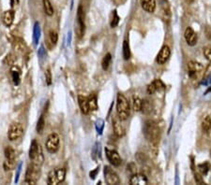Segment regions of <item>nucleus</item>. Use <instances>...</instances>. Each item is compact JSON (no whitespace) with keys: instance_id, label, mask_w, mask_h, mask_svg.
<instances>
[{"instance_id":"nucleus-42","label":"nucleus","mask_w":211,"mask_h":185,"mask_svg":"<svg viewBox=\"0 0 211 185\" xmlns=\"http://www.w3.org/2000/svg\"><path fill=\"white\" fill-rule=\"evenodd\" d=\"M98 172H99V167H97V168H96L95 170H93V171H91V172L89 173V176H90V178H91L92 179H94V178H96V176H97Z\"/></svg>"},{"instance_id":"nucleus-38","label":"nucleus","mask_w":211,"mask_h":185,"mask_svg":"<svg viewBox=\"0 0 211 185\" xmlns=\"http://www.w3.org/2000/svg\"><path fill=\"white\" fill-rule=\"evenodd\" d=\"M204 54L205 56V58L211 62V47H207L204 50Z\"/></svg>"},{"instance_id":"nucleus-35","label":"nucleus","mask_w":211,"mask_h":185,"mask_svg":"<svg viewBox=\"0 0 211 185\" xmlns=\"http://www.w3.org/2000/svg\"><path fill=\"white\" fill-rule=\"evenodd\" d=\"M113 15H114V17H113V19H112V21H111V27L114 28V27H116V26L118 24L120 18L118 17V15H117V11H114Z\"/></svg>"},{"instance_id":"nucleus-29","label":"nucleus","mask_w":211,"mask_h":185,"mask_svg":"<svg viewBox=\"0 0 211 185\" xmlns=\"http://www.w3.org/2000/svg\"><path fill=\"white\" fill-rule=\"evenodd\" d=\"M123 57L125 60H129L131 57V49H130L129 42L127 40L123 42Z\"/></svg>"},{"instance_id":"nucleus-24","label":"nucleus","mask_w":211,"mask_h":185,"mask_svg":"<svg viewBox=\"0 0 211 185\" xmlns=\"http://www.w3.org/2000/svg\"><path fill=\"white\" fill-rule=\"evenodd\" d=\"M202 128L203 130L207 133L211 130V118L209 116H205L204 119H203V121H202Z\"/></svg>"},{"instance_id":"nucleus-16","label":"nucleus","mask_w":211,"mask_h":185,"mask_svg":"<svg viewBox=\"0 0 211 185\" xmlns=\"http://www.w3.org/2000/svg\"><path fill=\"white\" fill-rule=\"evenodd\" d=\"M78 104L81 108V111L84 114H88L90 109H89V105H88V98L84 96V95H79L78 96Z\"/></svg>"},{"instance_id":"nucleus-20","label":"nucleus","mask_w":211,"mask_h":185,"mask_svg":"<svg viewBox=\"0 0 211 185\" xmlns=\"http://www.w3.org/2000/svg\"><path fill=\"white\" fill-rule=\"evenodd\" d=\"M11 77H12V81H13L14 84L15 85L20 84V81H21V70H20V68H17V67H13V68H11Z\"/></svg>"},{"instance_id":"nucleus-10","label":"nucleus","mask_w":211,"mask_h":185,"mask_svg":"<svg viewBox=\"0 0 211 185\" xmlns=\"http://www.w3.org/2000/svg\"><path fill=\"white\" fill-rule=\"evenodd\" d=\"M105 153H106V157L108 161L115 166H118L121 164V157L118 154V152L116 150L106 148L105 149Z\"/></svg>"},{"instance_id":"nucleus-17","label":"nucleus","mask_w":211,"mask_h":185,"mask_svg":"<svg viewBox=\"0 0 211 185\" xmlns=\"http://www.w3.org/2000/svg\"><path fill=\"white\" fill-rule=\"evenodd\" d=\"M141 6L147 12H154L156 10V0H141Z\"/></svg>"},{"instance_id":"nucleus-44","label":"nucleus","mask_w":211,"mask_h":185,"mask_svg":"<svg viewBox=\"0 0 211 185\" xmlns=\"http://www.w3.org/2000/svg\"><path fill=\"white\" fill-rule=\"evenodd\" d=\"M203 84H204V85L211 84V77H209L208 80H206V81H203Z\"/></svg>"},{"instance_id":"nucleus-4","label":"nucleus","mask_w":211,"mask_h":185,"mask_svg":"<svg viewBox=\"0 0 211 185\" xmlns=\"http://www.w3.org/2000/svg\"><path fill=\"white\" fill-rule=\"evenodd\" d=\"M66 177V170L64 168H57L52 170L48 174L47 182L51 185H57L60 182L64 181Z\"/></svg>"},{"instance_id":"nucleus-23","label":"nucleus","mask_w":211,"mask_h":185,"mask_svg":"<svg viewBox=\"0 0 211 185\" xmlns=\"http://www.w3.org/2000/svg\"><path fill=\"white\" fill-rule=\"evenodd\" d=\"M42 2H43V8H44L45 13L48 16L54 15V8H53V5L50 0H42Z\"/></svg>"},{"instance_id":"nucleus-39","label":"nucleus","mask_w":211,"mask_h":185,"mask_svg":"<svg viewBox=\"0 0 211 185\" xmlns=\"http://www.w3.org/2000/svg\"><path fill=\"white\" fill-rule=\"evenodd\" d=\"M194 178H195V180H196V182H198V183H200V184H204V180H203V178L201 177V175L199 174V173H195L194 174Z\"/></svg>"},{"instance_id":"nucleus-36","label":"nucleus","mask_w":211,"mask_h":185,"mask_svg":"<svg viewBox=\"0 0 211 185\" xmlns=\"http://www.w3.org/2000/svg\"><path fill=\"white\" fill-rule=\"evenodd\" d=\"M45 79H46V83L48 85H51L52 84V74H51L50 69H47L45 71Z\"/></svg>"},{"instance_id":"nucleus-34","label":"nucleus","mask_w":211,"mask_h":185,"mask_svg":"<svg viewBox=\"0 0 211 185\" xmlns=\"http://www.w3.org/2000/svg\"><path fill=\"white\" fill-rule=\"evenodd\" d=\"M96 129H97V132L101 135L102 134V131H103V127H104V121L102 119H99L97 121H96Z\"/></svg>"},{"instance_id":"nucleus-13","label":"nucleus","mask_w":211,"mask_h":185,"mask_svg":"<svg viewBox=\"0 0 211 185\" xmlns=\"http://www.w3.org/2000/svg\"><path fill=\"white\" fill-rule=\"evenodd\" d=\"M113 128H114V132L117 137L122 138L125 135V128L122 126L121 120L118 116H117V118H115L113 120Z\"/></svg>"},{"instance_id":"nucleus-40","label":"nucleus","mask_w":211,"mask_h":185,"mask_svg":"<svg viewBox=\"0 0 211 185\" xmlns=\"http://www.w3.org/2000/svg\"><path fill=\"white\" fill-rule=\"evenodd\" d=\"M38 54H39V57H43V56L46 54V51H45V50H44V47H43V46H40V48H39V51H38Z\"/></svg>"},{"instance_id":"nucleus-18","label":"nucleus","mask_w":211,"mask_h":185,"mask_svg":"<svg viewBox=\"0 0 211 185\" xmlns=\"http://www.w3.org/2000/svg\"><path fill=\"white\" fill-rule=\"evenodd\" d=\"M203 69V66L195 61H190L188 63V70L190 76H192L193 74H196L197 72H200Z\"/></svg>"},{"instance_id":"nucleus-1","label":"nucleus","mask_w":211,"mask_h":185,"mask_svg":"<svg viewBox=\"0 0 211 185\" xmlns=\"http://www.w3.org/2000/svg\"><path fill=\"white\" fill-rule=\"evenodd\" d=\"M144 134L146 139L153 145H157L160 141V129L153 121H147L144 126Z\"/></svg>"},{"instance_id":"nucleus-33","label":"nucleus","mask_w":211,"mask_h":185,"mask_svg":"<svg viewBox=\"0 0 211 185\" xmlns=\"http://www.w3.org/2000/svg\"><path fill=\"white\" fill-rule=\"evenodd\" d=\"M142 110L144 113H149L152 110V107H151V103L148 100H144L143 104H142Z\"/></svg>"},{"instance_id":"nucleus-25","label":"nucleus","mask_w":211,"mask_h":185,"mask_svg":"<svg viewBox=\"0 0 211 185\" xmlns=\"http://www.w3.org/2000/svg\"><path fill=\"white\" fill-rule=\"evenodd\" d=\"M13 47L15 49V51H17L18 52H24L25 45V41H23L22 39L16 38L15 41L13 42Z\"/></svg>"},{"instance_id":"nucleus-15","label":"nucleus","mask_w":211,"mask_h":185,"mask_svg":"<svg viewBox=\"0 0 211 185\" xmlns=\"http://www.w3.org/2000/svg\"><path fill=\"white\" fill-rule=\"evenodd\" d=\"M131 185H145L147 184V178L143 174H134L130 179Z\"/></svg>"},{"instance_id":"nucleus-41","label":"nucleus","mask_w":211,"mask_h":185,"mask_svg":"<svg viewBox=\"0 0 211 185\" xmlns=\"http://www.w3.org/2000/svg\"><path fill=\"white\" fill-rule=\"evenodd\" d=\"M21 169H22V164L19 165L18 168H17V174H16V178H15V183L18 182V179H19V176H20V173H21Z\"/></svg>"},{"instance_id":"nucleus-2","label":"nucleus","mask_w":211,"mask_h":185,"mask_svg":"<svg viewBox=\"0 0 211 185\" xmlns=\"http://www.w3.org/2000/svg\"><path fill=\"white\" fill-rule=\"evenodd\" d=\"M117 115L121 121H126L130 116V112H131L130 103H129L128 99L125 97V95L122 94L117 95Z\"/></svg>"},{"instance_id":"nucleus-12","label":"nucleus","mask_w":211,"mask_h":185,"mask_svg":"<svg viewBox=\"0 0 211 185\" xmlns=\"http://www.w3.org/2000/svg\"><path fill=\"white\" fill-rule=\"evenodd\" d=\"M184 37L186 39V42L190 46H194L197 43V36L194 30L191 27H187L184 33Z\"/></svg>"},{"instance_id":"nucleus-37","label":"nucleus","mask_w":211,"mask_h":185,"mask_svg":"<svg viewBox=\"0 0 211 185\" xmlns=\"http://www.w3.org/2000/svg\"><path fill=\"white\" fill-rule=\"evenodd\" d=\"M198 167H199L200 171H201L202 173H204V174H206L207 171H208V169H209V165H208V164H206V163H205V164H203V165H199Z\"/></svg>"},{"instance_id":"nucleus-3","label":"nucleus","mask_w":211,"mask_h":185,"mask_svg":"<svg viewBox=\"0 0 211 185\" xmlns=\"http://www.w3.org/2000/svg\"><path fill=\"white\" fill-rule=\"evenodd\" d=\"M29 158H30V160L33 161V164L38 166H41V165L43 164V161H44L42 149H41L40 145L35 139L31 142V145H30Z\"/></svg>"},{"instance_id":"nucleus-30","label":"nucleus","mask_w":211,"mask_h":185,"mask_svg":"<svg viewBox=\"0 0 211 185\" xmlns=\"http://www.w3.org/2000/svg\"><path fill=\"white\" fill-rule=\"evenodd\" d=\"M44 127H45V121H44V117L41 115L38 121V123H37V127H36V130L39 134H42L43 130H44Z\"/></svg>"},{"instance_id":"nucleus-22","label":"nucleus","mask_w":211,"mask_h":185,"mask_svg":"<svg viewBox=\"0 0 211 185\" xmlns=\"http://www.w3.org/2000/svg\"><path fill=\"white\" fill-rule=\"evenodd\" d=\"M111 61H112V55L111 53H106L104 55L103 59H102V62H101V67H102V69L103 70H107L111 65Z\"/></svg>"},{"instance_id":"nucleus-6","label":"nucleus","mask_w":211,"mask_h":185,"mask_svg":"<svg viewBox=\"0 0 211 185\" xmlns=\"http://www.w3.org/2000/svg\"><path fill=\"white\" fill-rule=\"evenodd\" d=\"M59 136L57 133H52L48 136L47 140L45 142V146L50 153H56L59 150Z\"/></svg>"},{"instance_id":"nucleus-9","label":"nucleus","mask_w":211,"mask_h":185,"mask_svg":"<svg viewBox=\"0 0 211 185\" xmlns=\"http://www.w3.org/2000/svg\"><path fill=\"white\" fill-rule=\"evenodd\" d=\"M104 178H105V181L109 185H117V184H119L120 182L118 175L109 166L104 167Z\"/></svg>"},{"instance_id":"nucleus-5","label":"nucleus","mask_w":211,"mask_h":185,"mask_svg":"<svg viewBox=\"0 0 211 185\" xmlns=\"http://www.w3.org/2000/svg\"><path fill=\"white\" fill-rule=\"evenodd\" d=\"M39 167L34 164H32V165L28 166L26 173H25V179L24 181L25 184H32L35 185L37 183V180L39 178Z\"/></svg>"},{"instance_id":"nucleus-21","label":"nucleus","mask_w":211,"mask_h":185,"mask_svg":"<svg viewBox=\"0 0 211 185\" xmlns=\"http://www.w3.org/2000/svg\"><path fill=\"white\" fill-rule=\"evenodd\" d=\"M39 37H40V27H39V24L38 22H36L34 24V29H33V42L36 46L39 43Z\"/></svg>"},{"instance_id":"nucleus-19","label":"nucleus","mask_w":211,"mask_h":185,"mask_svg":"<svg viewBox=\"0 0 211 185\" xmlns=\"http://www.w3.org/2000/svg\"><path fill=\"white\" fill-rule=\"evenodd\" d=\"M14 16H15V13L12 10H10V11H7L4 12L3 14V23L6 26H11L13 23V20H14Z\"/></svg>"},{"instance_id":"nucleus-28","label":"nucleus","mask_w":211,"mask_h":185,"mask_svg":"<svg viewBox=\"0 0 211 185\" xmlns=\"http://www.w3.org/2000/svg\"><path fill=\"white\" fill-rule=\"evenodd\" d=\"M142 104H143V100H141L140 97H138V96H133L132 107H133V109H134L135 111H140V110H142Z\"/></svg>"},{"instance_id":"nucleus-31","label":"nucleus","mask_w":211,"mask_h":185,"mask_svg":"<svg viewBox=\"0 0 211 185\" xmlns=\"http://www.w3.org/2000/svg\"><path fill=\"white\" fill-rule=\"evenodd\" d=\"M3 166H4V169L6 171L12 170V169H14L16 167V162H15V160H8V159H6V161L4 162Z\"/></svg>"},{"instance_id":"nucleus-14","label":"nucleus","mask_w":211,"mask_h":185,"mask_svg":"<svg viewBox=\"0 0 211 185\" xmlns=\"http://www.w3.org/2000/svg\"><path fill=\"white\" fill-rule=\"evenodd\" d=\"M164 89H165V85L161 80H155L147 86V93L149 95H153L157 91H161Z\"/></svg>"},{"instance_id":"nucleus-8","label":"nucleus","mask_w":211,"mask_h":185,"mask_svg":"<svg viewBox=\"0 0 211 185\" xmlns=\"http://www.w3.org/2000/svg\"><path fill=\"white\" fill-rule=\"evenodd\" d=\"M24 134V128L21 123L14 122L11 125L9 131H8V138L11 141H15L19 139Z\"/></svg>"},{"instance_id":"nucleus-7","label":"nucleus","mask_w":211,"mask_h":185,"mask_svg":"<svg viewBox=\"0 0 211 185\" xmlns=\"http://www.w3.org/2000/svg\"><path fill=\"white\" fill-rule=\"evenodd\" d=\"M85 11H84L82 6H79L78 10H77V24H76V27H75V33L79 38H81L85 33Z\"/></svg>"},{"instance_id":"nucleus-26","label":"nucleus","mask_w":211,"mask_h":185,"mask_svg":"<svg viewBox=\"0 0 211 185\" xmlns=\"http://www.w3.org/2000/svg\"><path fill=\"white\" fill-rule=\"evenodd\" d=\"M4 153H5L6 159H8V160H15V158H16V152L11 147H7L5 149Z\"/></svg>"},{"instance_id":"nucleus-27","label":"nucleus","mask_w":211,"mask_h":185,"mask_svg":"<svg viewBox=\"0 0 211 185\" xmlns=\"http://www.w3.org/2000/svg\"><path fill=\"white\" fill-rule=\"evenodd\" d=\"M88 105H89V109L90 110H97L98 109V102H97V97L96 95H91L88 97Z\"/></svg>"},{"instance_id":"nucleus-32","label":"nucleus","mask_w":211,"mask_h":185,"mask_svg":"<svg viewBox=\"0 0 211 185\" xmlns=\"http://www.w3.org/2000/svg\"><path fill=\"white\" fill-rule=\"evenodd\" d=\"M49 40L53 46H56L58 40V35L56 31H51L49 34Z\"/></svg>"},{"instance_id":"nucleus-11","label":"nucleus","mask_w":211,"mask_h":185,"mask_svg":"<svg viewBox=\"0 0 211 185\" xmlns=\"http://www.w3.org/2000/svg\"><path fill=\"white\" fill-rule=\"evenodd\" d=\"M171 55V50L168 46H163L162 50L160 51L159 54L157 56V63L160 65H163L164 63L168 61L169 57Z\"/></svg>"},{"instance_id":"nucleus-43","label":"nucleus","mask_w":211,"mask_h":185,"mask_svg":"<svg viewBox=\"0 0 211 185\" xmlns=\"http://www.w3.org/2000/svg\"><path fill=\"white\" fill-rule=\"evenodd\" d=\"M18 3H19V0H11V7H14V6L18 5Z\"/></svg>"}]
</instances>
